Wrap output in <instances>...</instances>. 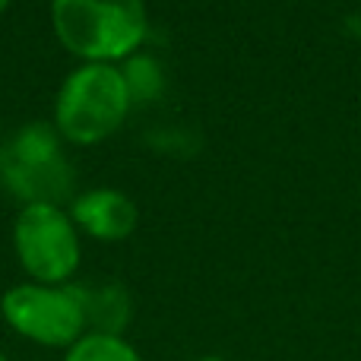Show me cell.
I'll return each mask as SVG.
<instances>
[{"instance_id": "7", "label": "cell", "mask_w": 361, "mask_h": 361, "mask_svg": "<svg viewBox=\"0 0 361 361\" xmlns=\"http://www.w3.org/2000/svg\"><path fill=\"white\" fill-rule=\"evenodd\" d=\"M73 295L82 307L86 330L95 336H121L130 320V295L114 282L105 286H73Z\"/></svg>"}, {"instance_id": "2", "label": "cell", "mask_w": 361, "mask_h": 361, "mask_svg": "<svg viewBox=\"0 0 361 361\" xmlns=\"http://www.w3.org/2000/svg\"><path fill=\"white\" fill-rule=\"evenodd\" d=\"M130 92L118 67L86 63L67 76L54 105L57 127L73 143H99L111 137L127 118Z\"/></svg>"}, {"instance_id": "6", "label": "cell", "mask_w": 361, "mask_h": 361, "mask_svg": "<svg viewBox=\"0 0 361 361\" xmlns=\"http://www.w3.org/2000/svg\"><path fill=\"white\" fill-rule=\"evenodd\" d=\"M73 219L92 238L121 241L137 228V206L121 190H89L73 203Z\"/></svg>"}, {"instance_id": "1", "label": "cell", "mask_w": 361, "mask_h": 361, "mask_svg": "<svg viewBox=\"0 0 361 361\" xmlns=\"http://www.w3.org/2000/svg\"><path fill=\"white\" fill-rule=\"evenodd\" d=\"M51 16L67 51L92 63L127 57L146 35L143 0H51Z\"/></svg>"}, {"instance_id": "10", "label": "cell", "mask_w": 361, "mask_h": 361, "mask_svg": "<svg viewBox=\"0 0 361 361\" xmlns=\"http://www.w3.org/2000/svg\"><path fill=\"white\" fill-rule=\"evenodd\" d=\"M197 361H222V358H212V355H209V358H197Z\"/></svg>"}, {"instance_id": "9", "label": "cell", "mask_w": 361, "mask_h": 361, "mask_svg": "<svg viewBox=\"0 0 361 361\" xmlns=\"http://www.w3.org/2000/svg\"><path fill=\"white\" fill-rule=\"evenodd\" d=\"M127 82V92H130V102H146L156 99L162 92V73H159V63L149 61V57H130L127 67L121 70Z\"/></svg>"}, {"instance_id": "11", "label": "cell", "mask_w": 361, "mask_h": 361, "mask_svg": "<svg viewBox=\"0 0 361 361\" xmlns=\"http://www.w3.org/2000/svg\"><path fill=\"white\" fill-rule=\"evenodd\" d=\"M6 4H10V0H0V10H4V6H6Z\"/></svg>"}, {"instance_id": "3", "label": "cell", "mask_w": 361, "mask_h": 361, "mask_svg": "<svg viewBox=\"0 0 361 361\" xmlns=\"http://www.w3.org/2000/svg\"><path fill=\"white\" fill-rule=\"evenodd\" d=\"M0 180L29 203L57 206L70 197L73 171L48 124H32L19 130L0 152Z\"/></svg>"}, {"instance_id": "4", "label": "cell", "mask_w": 361, "mask_h": 361, "mask_svg": "<svg viewBox=\"0 0 361 361\" xmlns=\"http://www.w3.org/2000/svg\"><path fill=\"white\" fill-rule=\"evenodd\" d=\"M4 317L19 336L38 345H76L82 339L86 320L73 288L51 286H16L0 301Z\"/></svg>"}, {"instance_id": "5", "label": "cell", "mask_w": 361, "mask_h": 361, "mask_svg": "<svg viewBox=\"0 0 361 361\" xmlns=\"http://www.w3.org/2000/svg\"><path fill=\"white\" fill-rule=\"evenodd\" d=\"M16 254L42 282H63L80 267L76 225L57 206L29 203L16 219Z\"/></svg>"}, {"instance_id": "8", "label": "cell", "mask_w": 361, "mask_h": 361, "mask_svg": "<svg viewBox=\"0 0 361 361\" xmlns=\"http://www.w3.org/2000/svg\"><path fill=\"white\" fill-rule=\"evenodd\" d=\"M67 361H143V358L121 336H95V333H89L76 345H70Z\"/></svg>"}, {"instance_id": "12", "label": "cell", "mask_w": 361, "mask_h": 361, "mask_svg": "<svg viewBox=\"0 0 361 361\" xmlns=\"http://www.w3.org/2000/svg\"><path fill=\"white\" fill-rule=\"evenodd\" d=\"M0 361H4V355H0Z\"/></svg>"}]
</instances>
